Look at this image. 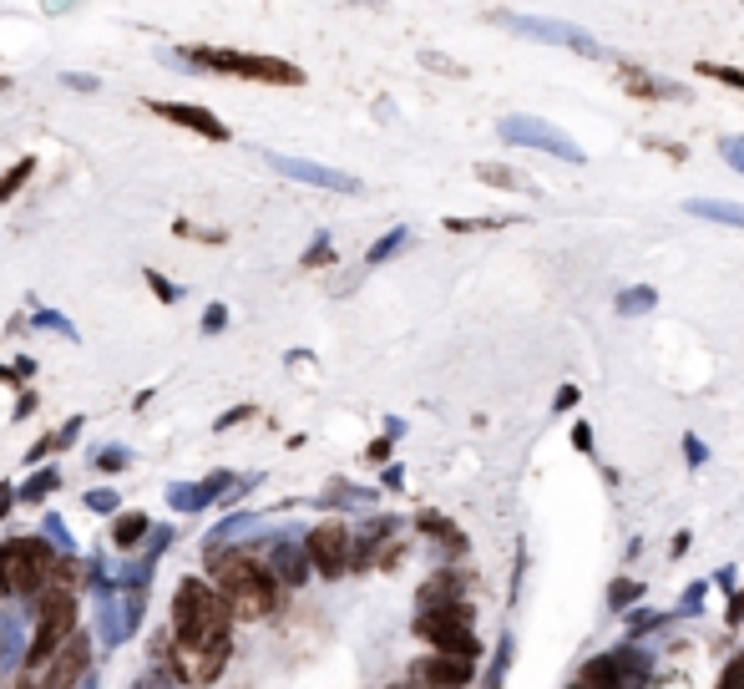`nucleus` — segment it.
Wrapping results in <instances>:
<instances>
[{
	"instance_id": "obj_1",
	"label": "nucleus",
	"mask_w": 744,
	"mask_h": 689,
	"mask_svg": "<svg viewBox=\"0 0 744 689\" xmlns=\"http://www.w3.org/2000/svg\"><path fill=\"white\" fill-rule=\"evenodd\" d=\"M213 588L223 593L228 619H238V624L269 619L274 603H279V583L269 578L264 563H254L248 553H223V558L213 563Z\"/></svg>"
},
{
	"instance_id": "obj_2",
	"label": "nucleus",
	"mask_w": 744,
	"mask_h": 689,
	"mask_svg": "<svg viewBox=\"0 0 744 689\" xmlns=\"http://www.w3.org/2000/svg\"><path fill=\"white\" fill-rule=\"evenodd\" d=\"M228 603L213 583L203 578H188L173 598V639H213V634H228Z\"/></svg>"
},
{
	"instance_id": "obj_3",
	"label": "nucleus",
	"mask_w": 744,
	"mask_h": 689,
	"mask_svg": "<svg viewBox=\"0 0 744 689\" xmlns=\"http://www.w3.org/2000/svg\"><path fill=\"white\" fill-rule=\"evenodd\" d=\"M416 634L426 644H436V654H456V659H476V619L471 603H446V608H421L416 614Z\"/></svg>"
},
{
	"instance_id": "obj_4",
	"label": "nucleus",
	"mask_w": 744,
	"mask_h": 689,
	"mask_svg": "<svg viewBox=\"0 0 744 689\" xmlns=\"http://www.w3.org/2000/svg\"><path fill=\"white\" fill-rule=\"evenodd\" d=\"M56 573V558L41 538H11L0 548V588L26 598V593H41Z\"/></svg>"
},
{
	"instance_id": "obj_5",
	"label": "nucleus",
	"mask_w": 744,
	"mask_h": 689,
	"mask_svg": "<svg viewBox=\"0 0 744 689\" xmlns=\"http://www.w3.org/2000/svg\"><path fill=\"white\" fill-rule=\"evenodd\" d=\"M198 66L208 71H228V76H243V82H269V87H304V71L294 61H279V56H243V51H188Z\"/></svg>"
},
{
	"instance_id": "obj_6",
	"label": "nucleus",
	"mask_w": 744,
	"mask_h": 689,
	"mask_svg": "<svg viewBox=\"0 0 744 689\" xmlns=\"http://www.w3.org/2000/svg\"><path fill=\"white\" fill-rule=\"evenodd\" d=\"M168 644H173V649H168V664H173V674H178L188 689L213 684V679L223 674L228 654H233L228 634H213V639H168Z\"/></svg>"
},
{
	"instance_id": "obj_7",
	"label": "nucleus",
	"mask_w": 744,
	"mask_h": 689,
	"mask_svg": "<svg viewBox=\"0 0 744 689\" xmlns=\"http://www.w3.org/2000/svg\"><path fill=\"white\" fill-rule=\"evenodd\" d=\"M71 634H76V598L61 593V588H51L46 603H41V619H36V639H31V659H26V664H31V669L46 664Z\"/></svg>"
},
{
	"instance_id": "obj_8",
	"label": "nucleus",
	"mask_w": 744,
	"mask_h": 689,
	"mask_svg": "<svg viewBox=\"0 0 744 689\" xmlns=\"http://www.w3.org/2000/svg\"><path fill=\"white\" fill-rule=\"evenodd\" d=\"M87 659H92V644L81 639V634H71L46 664L26 669V684L21 689H71L81 674H87Z\"/></svg>"
},
{
	"instance_id": "obj_9",
	"label": "nucleus",
	"mask_w": 744,
	"mask_h": 689,
	"mask_svg": "<svg viewBox=\"0 0 744 689\" xmlns=\"http://www.w3.org/2000/svg\"><path fill=\"white\" fill-rule=\"evenodd\" d=\"M496 132H502L507 142H517V147H542V152H552V158H562V163H583V147H577L567 132L537 122V117H507Z\"/></svg>"
},
{
	"instance_id": "obj_10",
	"label": "nucleus",
	"mask_w": 744,
	"mask_h": 689,
	"mask_svg": "<svg viewBox=\"0 0 744 689\" xmlns=\"http://www.w3.org/2000/svg\"><path fill=\"white\" fill-rule=\"evenodd\" d=\"M304 558L324 573V578H340L350 568V527L345 522H319L309 538H304Z\"/></svg>"
},
{
	"instance_id": "obj_11",
	"label": "nucleus",
	"mask_w": 744,
	"mask_h": 689,
	"mask_svg": "<svg viewBox=\"0 0 744 689\" xmlns=\"http://www.w3.org/2000/svg\"><path fill=\"white\" fill-rule=\"evenodd\" d=\"M476 674V659H456V654H426L410 664V689H466Z\"/></svg>"
},
{
	"instance_id": "obj_12",
	"label": "nucleus",
	"mask_w": 744,
	"mask_h": 689,
	"mask_svg": "<svg viewBox=\"0 0 744 689\" xmlns=\"http://www.w3.org/2000/svg\"><path fill=\"white\" fill-rule=\"evenodd\" d=\"M512 31H527L532 41H547V46H567L577 56H603V46L583 31H572V26H557V21H537V16H502Z\"/></svg>"
},
{
	"instance_id": "obj_13",
	"label": "nucleus",
	"mask_w": 744,
	"mask_h": 689,
	"mask_svg": "<svg viewBox=\"0 0 744 689\" xmlns=\"http://www.w3.org/2000/svg\"><path fill=\"white\" fill-rule=\"evenodd\" d=\"M157 117H168L173 127H188V132H198V137H213V142H223L228 137V127L213 117V112H203V107H188V102H147Z\"/></svg>"
},
{
	"instance_id": "obj_14",
	"label": "nucleus",
	"mask_w": 744,
	"mask_h": 689,
	"mask_svg": "<svg viewBox=\"0 0 744 689\" xmlns=\"http://www.w3.org/2000/svg\"><path fill=\"white\" fill-rule=\"evenodd\" d=\"M623 92L628 97H643V102H684L689 97L684 82H658V76L643 71V66H623Z\"/></svg>"
},
{
	"instance_id": "obj_15",
	"label": "nucleus",
	"mask_w": 744,
	"mask_h": 689,
	"mask_svg": "<svg viewBox=\"0 0 744 689\" xmlns=\"http://www.w3.org/2000/svg\"><path fill=\"white\" fill-rule=\"evenodd\" d=\"M694 218H709V223H729V228H744V208L739 203H709V198H689L684 203Z\"/></svg>"
},
{
	"instance_id": "obj_16",
	"label": "nucleus",
	"mask_w": 744,
	"mask_h": 689,
	"mask_svg": "<svg viewBox=\"0 0 744 689\" xmlns=\"http://www.w3.org/2000/svg\"><path fill=\"white\" fill-rule=\"evenodd\" d=\"M476 178L491 183V188H507V193H532V178H522L517 168H502V163H481Z\"/></svg>"
},
{
	"instance_id": "obj_17",
	"label": "nucleus",
	"mask_w": 744,
	"mask_h": 689,
	"mask_svg": "<svg viewBox=\"0 0 744 689\" xmlns=\"http://www.w3.org/2000/svg\"><path fill=\"white\" fill-rule=\"evenodd\" d=\"M421 532H436V538H441L451 553H461V548H466V538H461V532H456L446 517H436V512H426V517H421Z\"/></svg>"
},
{
	"instance_id": "obj_18",
	"label": "nucleus",
	"mask_w": 744,
	"mask_h": 689,
	"mask_svg": "<svg viewBox=\"0 0 744 689\" xmlns=\"http://www.w3.org/2000/svg\"><path fill=\"white\" fill-rule=\"evenodd\" d=\"M699 76H714V82H724V87L744 92V71H739V66H724V61H699Z\"/></svg>"
},
{
	"instance_id": "obj_19",
	"label": "nucleus",
	"mask_w": 744,
	"mask_h": 689,
	"mask_svg": "<svg viewBox=\"0 0 744 689\" xmlns=\"http://www.w3.org/2000/svg\"><path fill=\"white\" fill-rule=\"evenodd\" d=\"M643 598V583H633V578H613L608 583V603L613 608H628V603H638Z\"/></svg>"
},
{
	"instance_id": "obj_20",
	"label": "nucleus",
	"mask_w": 744,
	"mask_h": 689,
	"mask_svg": "<svg viewBox=\"0 0 744 689\" xmlns=\"http://www.w3.org/2000/svg\"><path fill=\"white\" fill-rule=\"evenodd\" d=\"M653 310V289H623L618 294V315H643Z\"/></svg>"
},
{
	"instance_id": "obj_21",
	"label": "nucleus",
	"mask_w": 744,
	"mask_h": 689,
	"mask_svg": "<svg viewBox=\"0 0 744 689\" xmlns=\"http://www.w3.org/2000/svg\"><path fill=\"white\" fill-rule=\"evenodd\" d=\"M507 218H446L451 234H476V228H502Z\"/></svg>"
},
{
	"instance_id": "obj_22",
	"label": "nucleus",
	"mask_w": 744,
	"mask_h": 689,
	"mask_svg": "<svg viewBox=\"0 0 744 689\" xmlns=\"http://www.w3.org/2000/svg\"><path fill=\"white\" fill-rule=\"evenodd\" d=\"M26 178H31V158H21V163H16V173H6V178H0V203H6V198H11V193H16Z\"/></svg>"
},
{
	"instance_id": "obj_23",
	"label": "nucleus",
	"mask_w": 744,
	"mask_h": 689,
	"mask_svg": "<svg viewBox=\"0 0 744 689\" xmlns=\"http://www.w3.org/2000/svg\"><path fill=\"white\" fill-rule=\"evenodd\" d=\"M719 689H744V654H734L719 674Z\"/></svg>"
},
{
	"instance_id": "obj_24",
	"label": "nucleus",
	"mask_w": 744,
	"mask_h": 689,
	"mask_svg": "<svg viewBox=\"0 0 744 689\" xmlns=\"http://www.w3.org/2000/svg\"><path fill=\"white\" fill-rule=\"evenodd\" d=\"M719 152L729 158V168H734V173H744V137H724V142H719Z\"/></svg>"
},
{
	"instance_id": "obj_25",
	"label": "nucleus",
	"mask_w": 744,
	"mask_h": 689,
	"mask_svg": "<svg viewBox=\"0 0 744 689\" xmlns=\"http://www.w3.org/2000/svg\"><path fill=\"white\" fill-rule=\"evenodd\" d=\"M142 538V517H122V527H117V543H137Z\"/></svg>"
},
{
	"instance_id": "obj_26",
	"label": "nucleus",
	"mask_w": 744,
	"mask_h": 689,
	"mask_svg": "<svg viewBox=\"0 0 744 689\" xmlns=\"http://www.w3.org/2000/svg\"><path fill=\"white\" fill-rule=\"evenodd\" d=\"M421 61H426V66H436V71H446V76H466V66H456V61H446V56H436V51H426Z\"/></svg>"
},
{
	"instance_id": "obj_27",
	"label": "nucleus",
	"mask_w": 744,
	"mask_h": 689,
	"mask_svg": "<svg viewBox=\"0 0 744 689\" xmlns=\"http://www.w3.org/2000/svg\"><path fill=\"white\" fill-rule=\"evenodd\" d=\"M552 406H557V411H572V406H577V386H562Z\"/></svg>"
},
{
	"instance_id": "obj_28",
	"label": "nucleus",
	"mask_w": 744,
	"mask_h": 689,
	"mask_svg": "<svg viewBox=\"0 0 744 689\" xmlns=\"http://www.w3.org/2000/svg\"><path fill=\"white\" fill-rule=\"evenodd\" d=\"M572 441H577V451H588V446H593V431H588V426H577Z\"/></svg>"
},
{
	"instance_id": "obj_29",
	"label": "nucleus",
	"mask_w": 744,
	"mask_h": 689,
	"mask_svg": "<svg viewBox=\"0 0 744 689\" xmlns=\"http://www.w3.org/2000/svg\"><path fill=\"white\" fill-rule=\"evenodd\" d=\"M729 619H734V624H739V619H744V588H739V598H734V603H729Z\"/></svg>"
},
{
	"instance_id": "obj_30",
	"label": "nucleus",
	"mask_w": 744,
	"mask_h": 689,
	"mask_svg": "<svg viewBox=\"0 0 744 689\" xmlns=\"http://www.w3.org/2000/svg\"><path fill=\"white\" fill-rule=\"evenodd\" d=\"M142 689H178V684H162V679H147Z\"/></svg>"
},
{
	"instance_id": "obj_31",
	"label": "nucleus",
	"mask_w": 744,
	"mask_h": 689,
	"mask_svg": "<svg viewBox=\"0 0 744 689\" xmlns=\"http://www.w3.org/2000/svg\"><path fill=\"white\" fill-rule=\"evenodd\" d=\"M390 689H410V684H390Z\"/></svg>"
}]
</instances>
